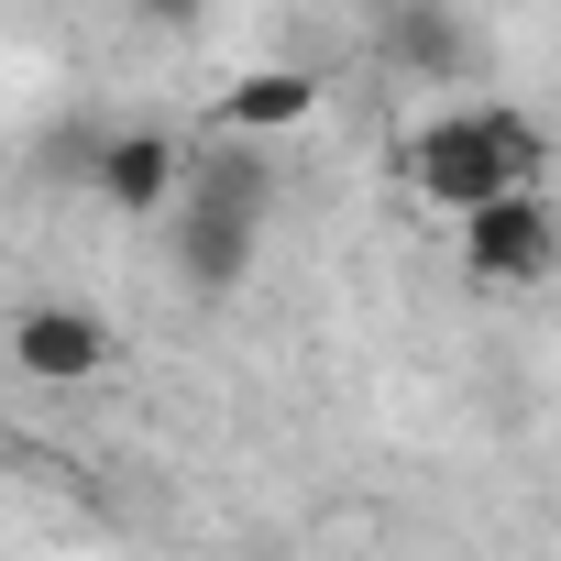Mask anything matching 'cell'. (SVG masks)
Listing matches in <instances>:
<instances>
[{
	"mask_svg": "<svg viewBox=\"0 0 561 561\" xmlns=\"http://www.w3.org/2000/svg\"><path fill=\"white\" fill-rule=\"evenodd\" d=\"M154 220H165V253L187 275V298H242V275L264 253V165L242 154V133H220V154H198Z\"/></svg>",
	"mask_w": 561,
	"mask_h": 561,
	"instance_id": "1",
	"label": "cell"
},
{
	"mask_svg": "<svg viewBox=\"0 0 561 561\" xmlns=\"http://www.w3.org/2000/svg\"><path fill=\"white\" fill-rule=\"evenodd\" d=\"M408 187L430 198V209H484V198H506V187H550V133L528 122V111H506V100H484V111H440V122H419L408 133Z\"/></svg>",
	"mask_w": 561,
	"mask_h": 561,
	"instance_id": "2",
	"label": "cell"
},
{
	"mask_svg": "<svg viewBox=\"0 0 561 561\" xmlns=\"http://www.w3.org/2000/svg\"><path fill=\"white\" fill-rule=\"evenodd\" d=\"M462 275L473 287H550L561 275V198L550 187H506V198L462 209Z\"/></svg>",
	"mask_w": 561,
	"mask_h": 561,
	"instance_id": "3",
	"label": "cell"
},
{
	"mask_svg": "<svg viewBox=\"0 0 561 561\" xmlns=\"http://www.w3.org/2000/svg\"><path fill=\"white\" fill-rule=\"evenodd\" d=\"M0 353H12V375H34V386H89V375L111 364V331H100L78 298H34V309H12Z\"/></svg>",
	"mask_w": 561,
	"mask_h": 561,
	"instance_id": "4",
	"label": "cell"
},
{
	"mask_svg": "<svg viewBox=\"0 0 561 561\" xmlns=\"http://www.w3.org/2000/svg\"><path fill=\"white\" fill-rule=\"evenodd\" d=\"M176 176H187V144L154 133V122H122V133H100V154H89V187H100V209H122V220H154V209L176 198Z\"/></svg>",
	"mask_w": 561,
	"mask_h": 561,
	"instance_id": "5",
	"label": "cell"
},
{
	"mask_svg": "<svg viewBox=\"0 0 561 561\" xmlns=\"http://www.w3.org/2000/svg\"><path fill=\"white\" fill-rule=\"evenodd\" d=\"M309 111H320V78H309V67H253V78H231V89L209 100V133L264 144V133H298Z\"/></svg>",
	"mask_w": 561,
	"mask_h": 561,
	"instance_id": "6",
	"label": "cell"
},
{
	"mask_svg": "<svg viewBox=\"0 0 561 561\" xmlns=\"http://www.w3.org/2000/svg\"><path fill=\"white\" fill-rule=\"evenodd\" d=\"M386 56H397V67H419V78H451V67H462V23L440 12V0H397Z\"/></svg>",
	"mask_w": 561,
	"mask_h": 561,
	"instance_id": "7",
	"label": "cell"
},
{
	"mask_svg": "<svg viewBox=\"0 0 561 561\" xmlns=\"http://www.w3.org/2000/svg\"><path fill=\"white\" fill-rule=\"evenodd\" d=\"M133 12H144L154 34H198V12H209V0H133Z\"/></svg>",
	"mask_w": 561,
	"mask_h": 561,
	"instance_id": "8",
	"label": "cell"
}]
</instances>
